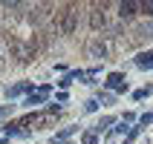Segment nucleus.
Instances as JSON below:
<instances>
[{"mask_svg":"<svg viewBox=\"0 0 153 144\" xmlns=\"http://www.w3.org/2000/svg\"><path fill=\"white\" fill-rule=\"evenodd\" d=\"M78 29V6H67L64 12H61V23H58V32L64 35V38H69V35Z\"/></svg>","mask_w":153,"mask_h":144,"instance_id":"f257e3e1","label":"nucleus"},{"mask_svg":"<svg viewBox=\"0 0 153 144\" xmlns=\"http://www.w3.org/2000/svg\"><path fill=\"white\" fill-rule=\"evenodd\" d=\"M87 55H90V58H95V61H104L107 55H110V46H107V41H104L101 35H98V38H93V41L87 43Z\"/></svg>","mask_w":153,"mask_h":144,"instance_id":"f03ea898","label":"nucleus"},{"mask_svg":"<svg viewBox=\"0 0 153 144\" xmlns=\"http://www.w3.org/2000/svg\"><path fill=\"white\" fill-rule=\"evenodd\" d=\"M32 55H35V49L29 46V43L12 41V58H15L17 64H29V61H32Z\"/></svg>","mask_w":153,"mask_h":144,"instance_id":"7ed1b4c3","label":"nucleus"},{"mask_svg":"<svg viewBox=\"0 0 153 144\" xmlns=\"http://www.w3.org/2000/svg\"><path fill=\"white\" fill-rule=\"evenodd\" d=\"M116 9H119V17H121V20H130V17H136L139 12H142V3H136V0H121Z\"/></svg>","mask_w":153,"mask_h":144,"instance_id":"20e7f679","label":"nucleus"},{"mask_svg":"<svg viewBox=\"0 0 153 144\" xmlns=\"http://www.w3.org/2000/svg\"><path fill=\"white\" fill-rule=\"evenodd\" d=\"M104 86H107V89L127 92V78H124V72H110V75H107V81H104Z\"/></svg>","mask_w":153,"mask_h":144,"instance_id":"39448f33","label":"nucleus"},{"mask_svg":"<svg viewBox=\"0 0 153 144\" xmlns=\"http://www.w3.org/2000/svg\"><path fill=\"white\" fill-rule=\"evenodd\" d=\"M90 26H93L95 32L107 26V15H104V3H101V6H95L93 12H90Z\"/></svg>","mask_w":153,"mask_h":144,"instance_id":"423d86ee","label":"nucleus"},{"mask_svg":"<svg viewBox=\"0 0 153 144\" xmlns=\"http://www.w3.org/2000/svg\"><path fill=\"white\" fill-rule=\"evenodd\" d=\"M78 124H69V127H64V130H58L55 136H49V144H67V138L72 136V133H78Z\"/></svg>","mask_w":153,"mask_h":144,"instance_id":"0eeeda50","label":"nucleus"},{"mask_svg":"<svg viewBox=\"0 0 153 144\" xmlns=\"http://www.w3.org/2000/svg\"><path fill=\"white\" fill-rule=\"evenodd\" d=\"M23 92H32V81H17V84L6 86V98H17Z\"/></svg>","mask_w":153,"mask_h":144,"instance_id":"6e6552de","label":"nucleus"},{"mask_svg":"<svg viewBox=\"0 0 153 144\" xmlns=\"http://www.w3.org/2000/svg\"><path fill=\"white\" fill-rule=\"evenodd\" d=\"M133 64L139 69H153V52H139L136 58H133Z\"/></svg>","mask_w":153,"mask_h":144,"instance_id":"1a4fd4ad","label":"nucleus"},{"mask_svg":"<svg viewBox=\"0 0 153 144\" xmlns=\"http://www.w3.org/2000/svg\"><path fill=\"white\" fill-rule=\"evenodd\" d=\"M116 115H101V118H98V124H95V133H101V130H113L116 127Z\"/></svg>","mask_w":153,"mask_h":144,"instance_id":"9d476101","label":"nucleus"},{"mask_svg":"<svg viewBox=\"0 0 153 144\" xmlns=\"http://www.w3.org/2000/svg\"><path fill=\"white\" fill-rule=\"evenodd\" d=\"M46 95H49V92H41V89H38L35 95L29 92V95H26V101H23V104H26V107H35V104H43V101H46Z\"/></svg>","mask_w":153,"mask_h":144,"instance_id":"9b49d317","label":"nucleus"},{"mask_svg":"<svg viewBox=\"0 0 153 144\" xmlns=\"http://www.w3.org/2000/svg\"><path fill=\"white\" fill-rule=\"evenodd\" d=\"M136 38L142 41V38H153V20H147V23H142L136 29Z\"/></svg>","mask_w":153,"mask_h":144,"instance_id":"f8f14e48","label":"nucleus"},{"mask_svg":"<svg viewBox=\"0 0 153 144\" xmlns=\"http://www.w3.org/2000/svg\"><path fill=\"white\" fill-rule=\"evenodd\" d=\"M150 95H153V84H147V86H142V89L133 92V101H142V98H150Z\"/></svg>","mask_w":153,"mask_h":144,"instance_id":"ddd939ff","label":"nucleus"},{"mask_svg":"<svg viewBox=\"0 0 153 144\" xmlns=\"http://www.w3.org/2000/svg\"><path fill=\"white\" fill-rule=\"evenodd\" d=\"M98 104H104V107H113V104H116V95H113V92H98Z\"/></svg>","mask_w":153,"mask_h":144,"instance_id":"4468645a","label":"nucleus"},{"mask_svg":"<svg viewBox=\"0 0 153 144\" xmlns=\"http://www.w3.org/2000/svg\"><path fill=\"white\" fill-rule=\"evenodd\" d=\"M81 141L84 144H98V133L95 130H87V133H81Z\"/></svg>","mask_w":153,"mask_h":144,"instance_id":"2eb2a0df","label":"nucleus"},{"mask_svg":"<svg viewBox=\"0 0 153 144\" xmlns=\"http://www.w3.org/2000/svg\"><path fill=\"white\" fill-rule=\"evenodd\" d=\"M98 110V98H87L84 101V112H95Z\"/></svg>","mask_w":153,"mask_h":144,"instance_id":"dca6fc26","label":"nucleus"},{"mask_svg":"<svg viewBox=\"0 0 153 144\" xmlns=\"http://www.w3.org/2000/svg\"><path fill=\"white\" fill-rule=\"evenodd\" d=\"M142 15L153 20V0H145V3H142Z\"/></svg>","mask_w":153,"mask_h":144,"instance_id":"f3484780","label":"nucleus"},{"mask_svg":"<svg viewBox=\"0 0 153 144\" xmlns=\"http://www.w3.org/2000/svg\"><path fill=\"white\" fill-rule=\"evenodd\" d=\"M139 124H142V127L153 124V112H150V110H147V112H142V115H139Z\"/></svg>","mask_w":153,"mask_h":144,"instance_id":"a211bd4d","label":"nucleus"},{"mask_svg":"<svg viewBox=\"0 0 153 144\" xmlns=\"http://www.w3.org/2000/svg\"><path fill=\"white\" fill-rule=\"evenodd\" d=\"M121 121H124V124H133V121H136V112H124V115H121Z\"/></svg>","mask_w":153,"mask_h":144,"instance_id":"6ab92c4d","label":"nucleus"},{"mask_svg":"<svg viewBox=\"0 0 153 144\" xmlns=\"http://www.w3.org/2000/svg\"><path fill=\"white\" fill-rule=\"evenodd\" d=\"M69 84H72V78H69V75H64V78H61V81H58V86H61V89H64V92H67V86Z\"/></svg>","mask_w":153,"mask_h":144,"instance_id":"aec40b11","label":"nucleus"},{"mask_svg":"<svg viewBox=\"0 0 153 144\" xmlns=\"http://www.w3.org/2000/svg\"><path fill=\"white\" fill-rule=\"evenodd\" d=\"M55 101H58V104H67V101H69V95L61 89V92H55Z\"/></svg>","mask_w":153,"mask_h":144,"instance_id":"412c9836","label":"nucleus"}]
</instances>
